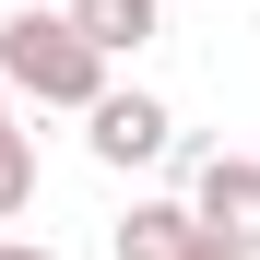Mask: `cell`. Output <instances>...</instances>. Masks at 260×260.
I'll list each match as a JSON object with an SVG mask.
<instances>
[{
	"mask_svg": "<svg viewBox=\"0 0 260 260\" xmlns=\"http://www.w3.org/2000/svg\"><path fill=\"white\" fill-rule=\"evenodd\" d=\"M0 130H12V95H0Z\"/></svg>",
	"mask_w": 260,
	"mask_h": 260,
	"instance_id": "cell-8",
	"label": "cell"
},
{
	"mask_svg": "<svg viewBox=\"0 0 260 260\" xmlns=\"http://www.w3.org/2000/svg\"><path fill=\"white\" fill-rule=\"evenodd\" d=\"M36 213V130H0V225Z\"/></svg>",
	"mask_w": 260,
	"mask_h": 260,
	"instance_id": "cell-6",
	"label": "cell"
},
{
	"mask_svg": "<svg viewBox=\"0 0 260 260\" xmlns=\"http://www.w3.org/2000/svg\"><path fill=\"white\" fill-rule=\"evenodd\" d=\"M0 95H36V107L95 118L107 107V59L83 48L71 12H12V24H0Z\"/></svg>",
	"mask_w": 260,
	"mask_h": 260,
	"instance_id": "cell-1",
	"label": "cell"
},
{
	"mask_svg": "<svg viewBox=\"0 0 260 260\" xmlns=\"http://www.w3.org/2000/svg\"><path fill=\"white\" fill-rule=\"evenodd\" d=\"M189 213H201V237L260 248V154H201L189 166Z\"/></svg>",
	"mask_w": 260,
	"mask_h": 260,
	"instance_id": "cell-2",
	"label": "cell"
},
{
	"mask_svg": "<svg viewBox=\"0 0 260 260\" xmlns=\"http://www.w3.org/2000/svg\"><path fill=\"white\" fill-rule=\"evenodd\" d=\"M83 142H95V166H154L166 142H178V118H166V107L142 95V83H130V95L107 83V107L83 118Z\"/></svg>",
	"mask_w": 260,
	"mask_h": 260,
	"instance_id": "cell-3",
	"label": "cell"
},
{
	"mask_svg": "<svg viewBox=\"0 0 260 260\" xmlns=\"http://www.w3.org/2000/svg\"><path fill=\"white\" fill-rule=\"evenodd\" d=\"M71 24H83V48H95V59H130V48H154V36H166L154 0H71Z\"/></svg>",
	"mask_w": 260,
	"mask_h": 260,
	"instance_id": "cell-5",
	"label": "cell"
},
{
	"mask_svg": "<svg viewBox=\"0 0 260 260\" xmlns=\"http://www.w3.org/2000/svg\"><path fill=\"white\" fill-rule=\"evenodd\" d=\"M0 260H59V248L48 237H0Z\"/></svg>",
	"mask_w": 260,
	"mask_h": 260,
	"instance_id": "cell-7",
	"label": "cell"
},
{
	"mask_svg": "<svg viewBox=\"0 0 260 260\" xmlns=\"http://www.w3.org/2000/svg\"><path fill=\"white\" fill-rule=\"evenodd\" d=\"M107 248H118V260H189V248H201V213H189V201H130Z\"/></svg>",
	"mask_w": 260,
	"mask_h": 260,
	"instance_id": "cell-4",
	"label": "cell"
}]
</instances>
